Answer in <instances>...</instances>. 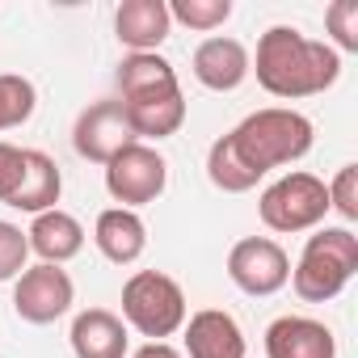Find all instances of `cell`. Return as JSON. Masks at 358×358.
I'll return each mask as SVG.
<instances>
[{
	"instance_id": "cell-1",
	"label": "cell",
	"mask_w": 358,
	"mask_h": 358,
	"mask_svg": "<svg viewBox=\"0 0 358 358\" xmlns=\"http://www.w3.org/2000/svg\"><path fill=\"white\" fill-rule=\"evenodd\" d=\"M312 118L287 106H266L249 114L236 131L220 135L207 152V177L224 194H245L253 190L270 169L295 164L312 152Z\"/></svg>"
},
{
	"instance_id": "cell-2",
	"label": "cell",
	"mask_w": 358,
	"mask_h": 358,
	"mask_svg": "<svg viewBox=\"0 0 358 358\" xmlns=\"http://www.w3.org/2000/svg\"><path fill=\"white\" fill-rule=\"evenodd\" d=\"M257 85L270 97L295 101V97H316L337 85L341 76V55L329 43L303 38L295 26H270L257 38Z\"/></svg>"
},
{
	"instance_id": "cell-3",
	"label": "cell",
	"mask_w": 358,
	"mask_h": 358,
	"mask_svg": "<svg viewBox=\"0 0 358 358\" xmlns=\"http://www.w3.org/2000/svg\"><path fill=\"white\" fill-rule=\"evenodd\" d=\"M358 274V236L350 228H320L308 236L299 266L291 270L295 295L303 303H329Z\"/></svg>"
},
{
	"instance_id": "cell-4",
	"label": "cell",
	"mask_w": 358,
	"mask_h": 358,
	"mask_svg": "<svg viewBox=\"0 0 358 358\" xmlns=\"http://www.w3.org/2000/svg\"><path fill=\"white\" fill-rule=\"evenodd\" d=\"M122 316L135 333L164 341L186 324V295L160 270H135L122 282Z\"/></svg>"
},
{
	"instance_id": "cell-5",
	"label": "cell",
	"mask_w": 358,
	"mask_h": 358,
	"mask_svg": "<svg viewBox=\"0 0 358 358\" xmlns=\"http://www.w3.org/2000/svg\"><path fill=\"white\" fill-rule=\"evenodd\" d=\"M257 215L270 232H308L329 215V190L316 173H287L262 194Z\"/></svg>"
},
{
	"instance_id": "cell-6",
	"label": "cell",
	"mask_w": 358,
	"mask_h": 358,
	"mask_svg": "<svg viewBox=\"0 0 358 358\" xmlns=\"http://www.w3.org/2000/svg\"><path fill=\"white\" fill-rule=\"evenodd\" d=\"M164 186H169V160L148 143H131L127 152H118L106 164V190L127 211L156 203L164 194Z\"/></svg>"
},
{
	"instance_id": "cell-7",
	"label": "cell",
	"mask_w": 358,
	"mask_h": 358,
	"mask_svg": "<svg viewBox=\"0 0 358 358\" xmlns=\"http://www.w3.org/2000/svg\"><path fill=\"white\" fill-rule=\"evenodd\" d=\"M228 278L245 295H274L291 282V257L270 236H245L228 253Z\"/></svg>"
},
{
	"instance_id": "cell-8",
	"label": "cell",
	"mask_w": 358,
	"mask_h": 358,
	"mask_svg": "<svg viewBox=\"0 0 358 358\" xmlns=\"http://www.w3.org/2000/svg\"><path fill=\"white\" fill-rule=\"evenodd\" d=\"M131 143H139L131 118H127V106L122 101H97L89 106L76 127H72V148L93 160V164H110L118 152H127Z\"/></svg>"
},
{
	"instance_id": "cell-9",
	"label": "cell",
	"mask_w": 358,
	"mask_h": 358,
	"mask_svg": "<svg viewBox=\"0 0 358 358\" xmlns=\"http://www.w3.org/2000/svg\"><path fill=\"white\" fill-rule=\"evenodd\" d=\"M72 299H76V287H72L68 270H59V266L38 262V266H30V270L17 274L13 308H17V316L26 324H51V320H59L72 308Z\"/></svg>"
},
{
	"instance_id": "cell-10",
	"label": "cell",
	"mask_w": 358,
	"mask_h": 358,
	"mask_svg": "<svg viewBox=\"0 0 358 358\" xmlns=\"http://www.w3.org/2000/svg\"><path fill=\"white\" fill-rule=\"evenodd\" d=\"M266 358H337V341L312 316H278L266 329Z\"/></svg>"
},
{
	"instance_id": "cell-11",
	"label": "cell",
	"mask_w": 358,
	"mask_h": 358,
	"mask_svg": "<svg viewBox=\"0 0 358 358\" xmlns=\"http://www.w3.org/2000/svg\"><path fill=\"white\" fill-rule=\"evenodd\" d=\"M245 333L232 312L203 308L186 320V354L190 358H245Z\"/></svg>"
},
{
	"instance_id": "cell-12",
	"label": "cell",
	"mask_w": 358,
	"mask_h": 358,
	"mask_svg": "<svg viewBox=\"0 0 358 358\" xmlns=\"http://www.w3.org/2000/svg\"><path fill=\"white\" fill-rule=\"evenodd\" d=\"M249 72H253L249 51H245V43H236V38H224V34H220V38L199 43V51H194V76H199V85L211 89V93H232V89H241Z\"/></svg>"
},
{
	"instance_id": "cell-13",
	"label": "cell",
	"mask_w": 358,
	"mask_h": 358,
	"mask_svg": "<svg viewBox=\"0 0 358 358\" xmlns=\"http://www.w3.org/2000/svg\"><path fill=\"white\" fill-rule=\"evenodd\" d=\"M169 5L164 0H122L114 9V34L122 47H131V55L139 51H156L169 38Z\"/></svg>"
},
{
	"instance_id": "cell-14",
	"label": "cell",
	"mask_w": 358,
	"mask_h": 358,
	"mask_svg": "<svg viewBox=\"0 0 358 358\" xmlns=\"http://www.w3.org/2000/svg\"><path fill=\"white\" fill-rule=\"evenodd\" d=\"M68 341H72L76 358H127V345H131L127 324L114 312H106V308L76 312Z\"/></svg>"
},
{
	"instance_id": "cell-15",
	"label": "cell",
	"mask_w": 358,
	"mask_h": 358,
	"mask_svg": "<svg viewBox=\"0 0 358 358\" xmlns=\"http://www.w3.org/2000/svg\"><path fill=\"white\" fill-rule=\"evenodd\" d=\"M26 241H30V253H38L47 266H64V262H72V257L85 249V228H80L76 215L51 207V211L34 215Z\"/></svg>"
},
{
	"instance_id": "cell-16",
	"label": "cell",
	"mask_w": 358,
	"mask_h": 358,
	"mask_svg": "<svg viewBox=\"0 0 358 358\" xmlns=\"http://www.w3.org/2000/svg\"><path fill=\"white\" fill-rule=\"evenodd\" d=\"M59 194H64L59 164L47 152H38V148H22V186H17V194H13L9 207L43 215V211H51L59 203Z\"/></svg>"
},
{
	"instance_id": "cell-17",
	"label": "cell",
	"mask_w": 358,
	"mask_h": 358,
	"mask_svg": "<svg viewBox=\"0 0 358 358\" xmlns=\"http://www.w3.org/2000/svg\"><path fill=\"white\" fill-rule=\"evenodd\" d=\"M118 93H122L118 101H148V97H164V93H182V85H177V72L164 55L139 51L118 64Z\"/></svg>"
},
{
	"instance_id": "cell-18",
	"label": "cell",
	"mask_w": 358,
	"mask_h": 358,
	"mask_svg": "<svg viewBox=\"0 0 358 358\" xmlns=\"http://www.w3.org/2000/svg\"><path fill=\"white\" fill-rule=\"evenodd\" d=\"M93 241H97V249H101L106 262H114V266H131V262H139L143 249H148V228H143V220H139L135 211H127V207H110V211L97 215Z\"/></svg>"
},
{
	"instance_id": "cell-19",
	"label": "cell",
	"mask_w": 358,
	"mask_h": 358,
	"mask_svg": "<svg viewBox=\"0 0 358 358\" xmlns=\"http://www.w3.org/2000/svg\"><path fill=\"white\" fill-rule=\"evenodd\" d=\"M122 106H127V118H131L139 139L177 135L186 122V97L182 93H164V97H148V101H122Z\"/></svg>"
},
{
	"instance_id": "cell-20",
	"label": "cell",
	"mask_w": 358,
	"mask_h": 358,
	"mask_svg": "<svg viewBox=\"0 0 358 358\" xmlns=\"http://www.w3.org/2000/svg\"><path fill=\"white\" fill-rule=\"evenodd\" d=\"M38 106V93L26 76H13V72H0V131L9 127H22Z\"/></svg>"
},
{
	"instance_id": "cell-21",
	"label": "cell",
	"mask_w": 358,
	"mask_h": 358,
	"mask_svg": "<svg viewBox=\"0 0 358 358\" xmlns=\"http://www.w3.org/2000/svg\"><path fill=\"white\" fill-rule=\"evenodd\" d=\"M232 17V0H173L169 22H182L190 30H220Z\"/></svg>"
},
{
	"instance_id": "cell-22",
	"label": "cell",
	"mask_w": 358,
	"mask_h": 358,
	"mask_svg": "<svg viewBox=\"0 0 358 358\" xmlns=\"http://www.w3.org/2000/svg\"><path fill=\"white\" fill-rule=\"evenodd\" d=\"M324 190H329V211H337L345 224H358V164H341Z\"/></svg>"
},
{
	"instance_id": "cell-23",
	"label": "cell",
	"mask_w": 358,
	"mask_h": 358,
	"mask_svg": "<svg viewBox=\"0 0 358 358\" xmlns=\"http://www.w3.org/2000/svg\"><path fill=\"white\" fill-rule=\"evenodd\" d=\"M26 257H30V241L17 224L0 220V282H9L26 270Z\"/></svg>"
},
{
	"instance_id": "cell-24",
	"label": "cell",
	"mask_w": 358,
	"mask_h": 358,
	"mask_svg": "<svg viewBox=\"0 0 358 358\" xmlns=\"http://www.w3.org/2000/svg\"><path fill=\"white\" fill-rule=\"evenodd\" d=\"M324 26L341 51H358V0H333L324 9Z\"/></svg>"
},
{
	"instance_id": "cell-25",
	"label": "cell",
	"mask_w": 358,
	"mask_h": 358,
	"mask_svg": "<svg viewBox=\"0 0 358 358\" xmlns=\"http://www.w3.org/2000/svg\"><path fill=\"white\" fill-rule=\"evenodd\" d=\"M17 186H22V148L0 139V203H13Z\"/></svg>"
},
{
	"instance_id": "cell-26",
	"label": "cell",
	"mask_w": 358,
	"mask_h": 358,
	"mask_svg": "<svg viewBox=\"0 0 358 358\" xmlns=\"http://www.w3.org/2000/svg\"><path fill=\"white\" fill-rule=\"evenodd\" d=\"M131 358H182V354H177L169 341H148V345H139Z\"/></svg>"
}]
</instances>
